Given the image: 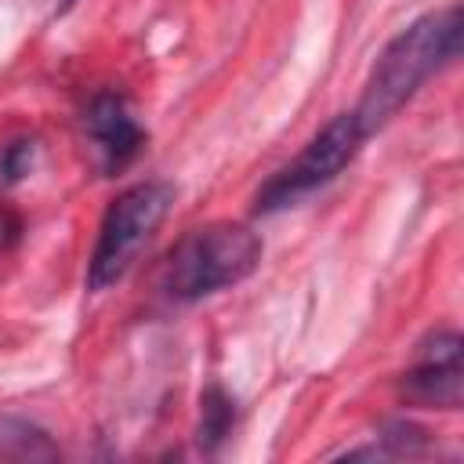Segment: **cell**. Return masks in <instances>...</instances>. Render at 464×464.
Wrapping results in <instances>:
<instances>
[{
  "label": "cell",
  "instance_id": "cell-1",
  "mask_svg": "<svg viewBox=\"0 0 464 464\" xmlns=\"http://www.w3.org/2000/svg\"><path fill=\"white\" fill-rule=\"evenodd\" d=\"M460 36H464L460 7L450 4V7L413 18L406 29H399L384 44V51L377 54V62L370 69L362 98L352 109L359 127L366 130V138L377 134L431 76H439L446 65L457 62Z\"/></svg>",
  "mask_w": 464,
  "mask_h": 464
},
{
  "label": "cell",
  "instance_id": "cell-2",
  "mask_svg": "<svg viewBox=\"0 0 464 464\" xmlns=\"http://www.w3.org/2000/svg\"><path fill=\"white\" fill-rule=\"evenodd\" d=\"M265 243L243 221H207L188 228L163 257L160 290L170 304H196L210 294L232 290L254 276Z\"/></svg>",
  "mask_w": 464,
  "mask_h": 464
},
{
  "label": "cell",
  "instance_id": "cell-3",
  "mask_svg": "<svg viewBox=\"0 0 464 464\" xmlns=\"http://www.w3.org/2000/svg\"><path fill=\"white\" fill-rule=\"evenodd\" d=\"M170 203H174V185L149 178V181L127 185L105 207L102 225H98V239H94V250L87 261V290L91 294L116 286L130 272V265L138 261L145 243L163 225Z\"/></svg>",
  "mask_w": 464,
  "mask_h": 464
},
{
  "label": "cell",
  "instance_id": "cell-4",
  "mask_svg": "<svg viewBox=\"0 0 464 464\" xmlns=\"http://www.w3.org/2000/svg\"><path fill=\"white\" fill-rule=\"evenodd\" d=\"M366 130L359 127L355 112H337L330 123H323L308 145L286 163L279 167L257 192H254V214H276L286 210L294 203H301L304 196H312L315 188L330 185L362 149Z\"/></svg>",
  "mask_w": 464,
  "mask_h": 464
},
{
  "label": "cell",
  "instance_id": "cell-5",
  "mask_svg": "<svg viewBox=\"0 0 464 464\" xmlns=\"http://www.w3.org/2000/svg\"><path fill=\"white\" fill-rule=\"evenodd\" d=\"M399 399L417 410H460L464 402V341L457 330H431L399 377Z\"/></svg>",
  "mask_w": 464,
  "mask_h": 464
},
{
  "label": "cell",
  "instance_id": "cell-6",
  "mask_svg": "<svg viewBox=\"0 0 464 464\" xmlns=\"http://www.w3.org/2000/svg\"><path fill=\"white\" fill-rule=\"evenodd\" d=\"M83 130L94 141L105 174H120L123 167H130L134 156L145 145L141 123L134 120L127 98L116 94V91H98L87 102V109H83Z\"/></svg>",
  "mask_w": 464,
  "mask_h": 464
},
{
  "label": "cell",
  "instance_id": "cell-7",
  "mask_svg": "<svg viewBox=\"0 0 464 464\" xmlns=\"http://www.w3.org/2000/svg\"><path fill=\"white\" fill-rule=\"evenodd\" d=\"M232 428H236V399H232L221 384L203 388V395H199L196 446H199L203 453H218L221 442L232 435Z\"/></svg>",
  "mask_w": 464,
  "mask_h": 464
},
{
  "label": "cell",
  "instance_id": "cell-8",
  "mask_svg": "<svg viewBox=\"0 0 464 464\" xmlns=\"http://www.w3.org/2000/svg\"><path fill=\"white\" fill-rule=\"evenodd\" d=\"M58 446L36 424L0 413V460H54Z\"/></svg>",
  "mask_w": 464,
  "mask_h": 464
},
{
  "label": "cell",
  "instance_id": "cell-9",
  "mask_svg": "<svg viewBox=\"0 0 464 464\" xmlns=\"http://www.w3.org/2000/svg\"><path fill=\"white\" fill-rule=\"evenodd\" d=\"M36 160V141L33 138H11L7 145H0V181L4 185H18Z\"/></svg>",
  "mask_w": 464,
  "mask_h": 464
}]
</instances>
